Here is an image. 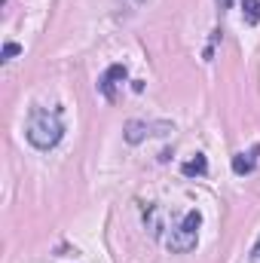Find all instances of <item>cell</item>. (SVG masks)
I'll return each instance as SVG.
<instances>
[{
  "label": "cell",
  "mask_w": 260,
  "mask_h": 263,
  "mask_svg": "<svg viewBox=\"0 0 260 263\" xmlns=\"http://www.w3.org/2000/svg\"><path fill=\"white\" fill-rule=\"evenodd\" d=\"M25 138L31 147L37 150H52L62 138H65V123L59 110L49 107H31L28 114V126H25Z\"/></svg>",
  "instance_id": "6da1fadb"
},
{
  "label": "cell",
  "mask_w": 260,
  "mask_h": 263,
  "mask_svg": "<svg viewBox=\"0 0 260 263\" xmlns=\"http://www.w3.org/2000/svg\"><path fill=\"white\" fill-rule=\"evenodd\" d=\"M257 156H260V147H251L248 153H236L233 156V172L236 175H251L254 165H257Z\"/></svg>",
  "instance_id": "5b68a950"
},
{
  "label": "cell",
  "mask_w": 260,
  "mask_h": 263,
  "mask_svg": "<svg viewBox=\"0 0 260 263\" xmlns=\"http://www.w3.org/2000/svg\"><path fill=\"white\" fill-rule=\"evenodd\" d=\"M172 132V123H147V120H129L126 123V132H123V138L129 141V144H141L144 138H150V135H169Z\"/></svg>",
  "instance_id": "3957f363"
},
{
  "label": "cell",
  "mask_w": 260,
  "mask_h": 263,
  "mask_svg": "<svg viewBox=\"0 0 260 263\" xmlns=\"http://www.w3.org/2000/svg\"><path fill=\"white\" fill-rule=\"evenodd\" d=\"M254 260H260V239L254 242Z\"/></svg>",
  "instance_id": "9c48e42d"
},
{
  "label": "cell",
  "mask_w": 260,
  "mask_h": 263,
  "mask_svg": "<svg viewBox=\"0 0 260 263\" xmlns=\"http://www.w3.org/2000/svg\"><path fill=\"white\" fill-rule=\"evenodd\" d=\"M181 172H184L187 178H202V175H208V159H205L202 153H196L193 159H187V162L181 165Z\"/></svg>",
  "instance_id": "8992f818"
},
{
  "label": "cell",
  "mask_w": 260,
  "mask_h": 263,
  "mask_svg": "<svg viewBox=\"0 0 260 263\" xmlns=\"http://www.w3.org/2000/svg\"><path fill=\"white\" fill-rule=\"evenodd\" d=\"M242 18L245 25H260V0H242Z\"/></svg>",
  "instance_id": "52a82bcc"
},
{
  "label": "cell",
  "mask_w": 260,
  "mask_h": 263,
  "mask_svg": "<svg viewBox=\"0 0 260 263\" xmlns=\"http://www.w3.org/2000/svg\"><path fill=\"white\" fill-rule=\"evenodd\" d=\"M18 52H22V46H18V43H6L0 59H3V62H9V59H12V55H18Z\"/></svg>",
  "instance_id": "ba28073f"
},
{
  "label": "cell",
  "mask_w": 260,
  "mask_h": 263,
  "mask_svg": "<svg viewBox=\"0 0 260 263\" xmlns=\"http://www.w3.org/2000/svg\"><path fill=\"white\" fill-rule=\"evenodd\" d=\"M199 227H202V211L199 208H190L184 217H181V223H175L169 233H165V248L172 251V254H187V251H193L196 242H199Z\"/></svg>",
  "instance_id": "7a4b0ae2"
},
{
  "label": "cell",
  "mask_w": 260,
  "mask_h": 263,
  "mask_svg": "<svg viewBox=\"0 0 260 263\" xmlns=\"http://www.w3.org/2000/svg\"><path fill=\"white\" fill-rule=\"evenodd\" d=\"M126 77H129V67L126 65H110L101 73V80H98V92H101L107 101H114V98H117V86L126 83Z\"/></svg>",
  "instance_id": "277c9868"
}]
</instances>
